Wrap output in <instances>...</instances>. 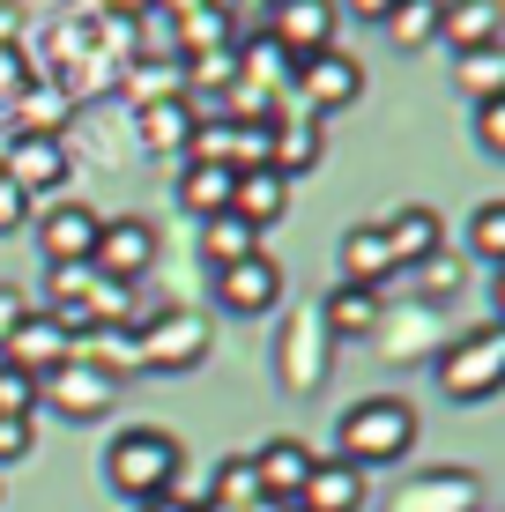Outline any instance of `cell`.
<instances>
[{"label":"cell","mask_w":505,"mask_h":512,"mask_svg":"<svg viewBox=\"0 0 505 512\" xmlns=\"http://www.w3.org/2000/svg\"><path fill=\"white\" fill-rule=\"evenodd\" d=\"M127 342H134V372H194V364H208V349H216V327L194 305L149 297V305H134Z\"/></svg>","instance_id":"cell-1"},{"label":"cell","mask_w":505,"mask_h":512,"mask_svg":"<svg viewBox=\"0 0 505 512\" xmlns=\"http://www.w3.org/2000/svg\"><path fill=\"white\" fill-rule=\"evenodd\" d=\"M179 475H186V446L171 431H156V423H134V431H119L112 446H104V483H112L127 505L171 498Z\"/></svg>","instance_id":"cell-2"},{"label":"cell","mask_w":505,"mask_h":512,"mask_svg":"<svg viewBox=\"0 0 505 512\" xmlns=\"http://www.w3.org/2000/svg\"><path fill=\"white\" fill-rule=\"evenodd\" d=\"M409 453H416V409L402 394H364L357 409H342L335 461H350V468H402Z\"/></svg>","instance_id":"cell-3"},{"label":"cell","mask_w":505,"mask_h":512,"mask_svg":"<svg viewBox=\"0 0 505 512\" xmlns=\"http://www.w3.org/2000/svg\"><path fill=\"white\" fill-rule=\"evenodd\" d=\"M431 379H439V394L454 401V409H476V401H491L505 386V327L483 320L454 334V342L439 349V364H431Z\"/></svg>","instance_id":"cell-4"},{"label":"cell","mask_w":505,"mask_h":512,"mask_svg":"<svg viewBox=\"0 0 505 512\" xmlns=\"http://www.w3.org/2000/svg\"><path fill=\"white\" fill-rule=\"evenodd\" d=\"M290 90H298V104L312 119L350 112V104L364 97V60H357V52H342V45H327V52H312V60H298Z\"/></svg>","instance_id":"cell-5"},{"label":"cell","mask_w":505,"mask_h":512,"mask_svg":"<svg viewBox=\"0 0 505 512\" xmlns=\"http://www.w3.org/2000/svg\"><path fill=\"white\" fill-rule=\"evenodd\" d=\"M38 409H60L67 423H104L119 409V379L82 364V357H67L52 379H38Z\"/></svg>","instance_id":"cell-6"},{"label":"cell","mask_w":505,"mask_h":512,"mask_svg":"<svg viewBox=\"0 0 505 512\" xmlns=\"http://www.w3.org/2000/svg\"><path fill=\"white\" fill-rule=\"evenodd\" d=\"M156 253H164V231H156L149 216H104L97 245H90V268L112 275V282H134V275L156 268Z\"/></svg>","instance_id":"cell-7"},{"label":"cell","mask_w":505,"mask_h":512,"mask_svg":"<svg viewBox=\"0 0 505 512\" xmlns=\"http://www.w3.org/2000/svg\"><path fill=\"white\" fill-rule=\"evenodd\" d=\"M335 334L320 327V305H305L298 320H290V334H283V349H275V379L290 386V394H320L327 386V372H335Z\"/></svg>","instance_id":"cell-8"},{"label":"cell","mask_w":505,"mask_h":512,"mask_svg":"<svg viewBox=\"0 0 505 512\" xmlns=\"http://www.w3.org/2000/svg\"><path fill=\"white\" fill-rule=\"evenodd\" d=\"M335 30H342V8H335V0H275L268 23H260V38L283 45L290 60H312V52L335 45Z\"/></svg>","instance_id":"cell-9"},{"label":"cell","mask_w":505,"mask_h":512,"mask_svg":"<svg viewBox=\"0 0 505 512\" xmlns=\"http://www.w3.org/2000/svg\"><path fill=\"white\" fill-rule=\"evenodd\" d=\"M327 156V119H312L305 104H275L268 119V171L275 179H305V171H320Z\"/></svg>","instance_id":"cell-10"},{"label":"cell","mask_w":505,"mask_h":512,"mask_svg":"<svg viewBox=\"0 0 505 512\" xmlns=\"http://www.w3.org/2000/svg\"><path fill=\"white\" fill-rule=\"evenodd\" d=\"M387 512H483V483L476 468H416L402 490L387 498Z\"/></svg>","instance_id":"cell-11"},{"label":"cell","mask_w":505,"mask_h":512,"mask_svg":"<svg viewBox=\"0 0 505 512\" xmlns=\"http://www.w3.org/2000/svg\"><path fill=\"white\" fill-rule=\"evenodd\" d=\"M216 305L231 312V320H268V312L283 305V268L268 260V245H260L253 260H238V268L216 275Z\"/></svg>","instance_id":"cell-12"},{"label":"cell","mask_w":505,"mask_h":512,"mask_svg":"<svg viewBox=\"0 0 505 512\" xmlns=\"http://www.w3.org/2000/svg\"><path fill=\"white\" fill-rule=\"evenodd\" d=\"M97 208L90 201H52L38 223H30V238H38V253H45V268H75V260H90V245H97Z\"/></svg>","instance_id":"cell-13"},{"label":"cell","mask_w":505,"mask_h":512,"mask_svg":"<svg viewBox=\"0 0 505 512\" xmlns=\"http://www.w3.org/2000/svg\"><path fill=\"white\" fill-rule=\"evenodd\" d=\"M67 357H75V334L52 320V312H30V320L8 334V349H0V364H15L23 379H52Z\"/></svg>","instance_id":"cell-14"},{"label":"cell","mask_w":505,"mask_h":512,"mask_svg":"<svg viewBox=\"0 0 505 512\" xmlns=\"http://www.w3.org/2000/svg\"><path fill=\"white\" fill-rule=\"evenodd\" d=\"M0 171H8L15 186L38 201V193H60L67 186V141H38V134H8V156H0Z\"/></svg>","instance_id":"cell-15"},{"label":"cell","mask_w":505,"mask_h":512,"mask_svg":"<svg viewBox=\"0 0 505 512\" xmlns=\"http://www.w3.org/2000/svg\"><path fill=\"white\" fill-rule=\"evenodd\" d=\"M379 238H387V253H394V268H424L431 253H446V223L431 216L424 201H409V208H394L387 223H379Z\"/></svg>","instance_id":"cell-16"},{"label":"cell","mask_w":505,"mask_h":512,"mask_svg":"<svg viewBox=\"0 0 505 512\" xmlns=\"http://www.w3.org/2000/svg\"><path fill=\"white\" fill-rule=\"evenodd\" d=\"M320 327L335 342H357V334H379L387 327V290H364V282H335L320 297Z\"/></svg>","instance_id":"cell-17"},{"label":"cell","mask_w":505,"mask_h":512,"mask_svg":"<svg viewBox=\"0 0 505 512\" xmlns=\"http://www.w3.org/2000/svg\"><path fill=\"white\" fill-rule=\"evenodd\" d=\"M290 505H298V512H364V468H350V461H312Z\"/></svg>","instance_id":"cell-18"},{"label":"cell","mask_w":505,"mask_h":512,"mask_svg":"<svg viewBox=\"0 0 505 512\" xmlns=\"http://www.w3.org/2000/svg\"><path fill=\"white\" fill-rule=\"evenodd\" d=\"M439 45L446 52L505 45V8H498V0H446V8H439Z\"/></svg>","instance_id":"cell-19"},{"label":"cell","mask_w":505,"mask_h":512,"mask_svg":"<svg viewBox=\"0 0 505 512\" xmlns=\"http://www.w3.org/2000/svg\"><path fill=\"white\" fill-rule=\"evenodd\" d=\"M335 260H342V282H364V290H387L394 275V253H387V238H379V223H350L335 245Z\"/></svg>","instance_id":"cell-20"},{"label":"cell","mask_w":505,"mask_h":512,"mask_svg":"<svg viewBox=\"0 0 505 512\" xmlns=\"http://www.w3.org/2000/svg\"><path fill=\"white\" fill-rule=\"evenodd\" d=\"M253 461V483H260V498H298V483H305V468L320 461V453L305 446V438H268L260 453H246Z\"/></svg>","instance_id":"cell-21"},{"label":"cell","mask_w":505,"mask_h":512,"mask_svg":"<svg viewBox=\"0 0 505 512\" xmlns=\"http://www.w3.org/2000/svg\"><path fill=\"white\" fill-rule=\"evenodd\" d=\"M290 75H298V60H290L283 45H268L260 30H253V38H238V90H253V97L275 104L290 90Z\"/></svg>","instance_id":"cell-22"},{"label":"cell","mask_w":505,"mask_h":512,"mask_svg":"<svg viewBox=\"0 0 505 512\" xmlns=\"http://www.w3.org/2000/svg\"><path fill=\"white\" fill-rule=\"evenodd\" d=\"M231 216L246 223V231H275V223L290 216V179H275V171H238Z\"/></svg>","instance_id":"cell-23"},{"label":"cell","mask_w":505,"mask_h":512,"mask_svg":"<svg viewBox=\"0 0 505 512\" xmlns=\"http://www.w3.org/2000/svg\"><path fill=\"white\" fill-rule=\"evenodd\" d=\"M119 90H127L134 112H142V104H171V97H186V67L179 60H149V52H127Z\"/></svg>","instance_id":"cell-24"},{"label":"cell","mask_w":505,"mask_h":512,"mask_svg":"<svg viewBox=\"0 0 505 512\" xmlns=\"http://www.w3.org/2000/svg\"><path fill=\"white\" fill-rule=\"evenodd\" d=\"M134 141H142L149 156H186V141H194V112H186V97L142 104V112H134Z\"/></svg>","instance_id":"cell-25"},{"label":"cell","mask_w":505,"mask_h":512,"mask_svg":"<svg viewBox=\"0 0 505 512\" xmlns=\"http://www.w3.org/2000/svg\"><path fill=\"white\" fill-rule=\"evenodd\" d=\"M231 193H238V171H223V164H186V171H179V208H186L194 223L231 216Z\"/></svg>","instance_id":"cell-26"},{"label":"cell","mask_w":505,"mask_h":512,"mask_svg":"<svg viewBox=\"0 0 505 512\" xmlns=\"http://www.w3.org/2000/svg\"><path fill=\"white\" fill-rule=\"evenodd\" d=\"M75 119V104L60 97V82H30L23 97H15V119L8 134H38V141H60V127Z\"/></svg>","instance_id":"cell-27"},{"label":"cell","mask_w":505,"mask_h":512,"mask_svg":"<svg viewBox=\"0 0 505 512\" xmlns=\"http://www.w3.org/2000/svg\"><path fill=\"white\" fill-rule=\"evenodd\" d=\"M179 23V60H194V52H231L238 30H231V0H201L194 15H171Z\"/></svg>","instance_id":"cell-28"},{"label":"cell","mask_w":505,"mask_h":512,"mask_svg":"<svg viewBox=\"0 0 505 512\" xmlns=\"http://www.w3.org/2000/svg\"><path fill=\"white\" fill-rule=\"evenodd\" d=\"M253 253H260V231H246L238 216H208L201 223V268L208 275L238 268V260H253Z\"/></svg>","instance_id":"cell-29"},{"label":"cell","mask_w":505,"mask_h":512,"mask_svg":"<svg viewBox=\"0 0 505 512\" xmlns=\"http://www.w3.org/2000/svg\"><path fill=\"white\" fill-rule=\"evenodd\" d=\"M439 8H446V0H394L379 30H387L402 52H424V45H439Z\"/></svg>","instance_id":"cell-30"},{"label":"cell","mask_w":505,"mask_h":512,"mask_svg":"<svg viewBox=\"0 0 505 512\" xmlns=\"http://www.w3.org/2000/svg\"><path fill=\"white\" fill-rule=\"evenodd\" d=\"M454 82L468 90V104H483V97H505V45L454 52Z\"/></svg>","instance_id":"cell-31"},{"label":"cell","mask_w":505,"mask_h":512,"mask_svg":"<svg viewBox=\"0 0 505 512\" xmlns=\"http://www.w3.org/2000/svg\"><path fill=\"white\" fill-rule=\"evenodd\" d=\"M253 498H260V483H253V461H246V453L216 461V475H208V505H231V512H246Z\"/></svg>","instance_id":"cell-32"},{"label":"cell","mask_w":505,"mask_h":512,"mask_svg":"<svg viewBox=\"0 0 505 512\" xmlns=\"http://www.w3.org/2000/svg\"><path fill=\"white\" fill-rule=\"evenodd\" d=\"M468 253H476L483 268L505 260V201H483L476 216H468Z\"/></svg>","instance_id":"cell-33"},{"label":"cell","mask_w":505,"mask_h":512,"mask_svg":"<svg viewBox=\"0 0 505 512\" xmlns=\"http://www.w3.org/2000/svg\"><path fill=\"white\" fill-rule=\"evenodd\" d=\"M38 453V416H0V468Z\"/></svg>","instance_id":"cell-34"},{"label":"cell","mask_w":505,"mask_h":512,"mask_svg":"<svg viewBox=\"0 0 505 512\" xmlns=\"http://www.w3.org/2000/svg\"><path fill=\"white\" fill-rule=\"evenodd\" d=\"M0 416H38V379H23L15 364H0Z\"/></svg>","instance_id":"cell-35"},{"label":"cell","mask_w":505,"mask_h":512,"mask_svg":"<svg viewBox=\"0 0 505 512\" xmlns=\"http://www.w3.org/2000/svg\"><path fill=\"white\" fill-rule=\"evenodd\" d=\"M90 260H75V268H45V290H52V312H67V305H75V297L82 290H90Z\"/></svg>","instance_id":"cell-36"},{"label":"cell","mask_w":505,"mask_h":512,"mask_svg":"<svg viewBox=\"0 0 505 512\" xmlns=\"http://www.w3.org/2000/svg\"><path fill=\"white\" fill-rule=\"evenodd\" d=\"M30 90V45H0V104Z\"/></svg>","instance_id":"cell-37"},{"label":"cell","mask_w":505,"mask_h":512,"mask_svg":"<svg viewBox=\"0 0 505 512\" xmlns=\"http://www.w3.org/2000/svg\"><path fill=\"white\" fill-rule=\"evenodd\" d=\"M476 141H483V156H505V97L476 104Z\"/></svg>","instance_id":"cell-38"},{"label":"cell","mask_w":505,"mask_h":512,"mask_svg":"<svg viewBox=\"0 0 505 512\" xmlns=\"http://www.w3.org/2000/svg\"><path fill=\"white\" fill-rule=\"evenodd\" d=\"M409 275H416V282H424V290H431V297H454V290H461V260H446V253H431V260H424V268H409Z\"/></svg>","instance_id":"cell-39"},{"label":"cell","mask_w":505,"mask_h":512,"mask_svg":"<svg viewBox=\"0 0 505 512\" xmlns=\"http://www.w3.org/2000/svg\"><path fill=\"white\" fill-rule=\"evenodd\" d=\"M8 231H30V193L0 171V238H8Z\"/></svg>","instance_id":"cell-40"},{"label":"cell","mask_w":505,"mask_h":512,"mask_svg":"<svg viewBox=\"0 0 505 512\" xmlns=\"http://www.w3.org/2000/svg\"><path fill=\"white\" fill-rule=\"evenodd\" d=\"M30 320V297L15 290V282H0V349H8V334Z\"/></svg>","instance_id":"cell-41"},{"label":"cell","mask_w":505,"mask_h":512,"mask_svg":"<svg viewBox=\"0 0 505 512\" xmlns=\"http://www.w3.org/2000/svg\"><path fill=\"white\" fill-rule=\"evenodd\" d=\"M149 8H156V0H90V23L104 15V23H127V30H134V23H142Z\"/></svg>","instance_id":"cell-42"},{"label":"cell","mask_w":505,"mask_h":512,"mask_svg":"<svg viewBox=\"0 0 505 512\" xmlns=\"http://www.w3.org/2000/svg\"><path fill=\"white\" fill-rule=\"evenodd\" d=\"M335 8H342V15H357V23H372V30H379V23H387V8H394V0H335Z\"/></svg>","instance_id":"cell-43"},{"label":"cell","mask_w":505,"mask_h":512,"mask_svg":"<svg viewBox=\"0 0 505 512\" xmlns=\"http://www.w3.org/2000/svg\"><path fill=\"white\" fill-rule=\"evenodd\" d=\"M0 45H23V0H0Z\"/></svg>","instance_id":"cell-44"},{"label":"cell","mask_w":505,"mask_h":512,"mask_svg":"<svg viewBox=\"0 0 505 512\" xmlns=\"http://www.w3.org/2000/svg\"><path fill=\"white\" fill-rule=\"evenodd\" d=\"M134 512H194V498H179V490H171V498H149V505H134Z\"/></svg>","instance_id":"cell-45"},{"label":"cell","mask_w":505,"mask_h":512,"mask_svg":"<svg viewBox=\"0 0 505 512\" xmlns=\"http://www.w3.org/2000/svg\"><path fill=\"white\" fill-rule=\"evenodd\" d=\"M246 512H298V505H290V498H253Z\"/></svg>","instance_id":"cell-46"},{"label":"cell","mask_w":505,"mask_h":512,"mask_svg":"<svg viewBox=\"0 0 505 512\" xmlns=\"http://www.w3.org/2000/svg\"><path fill=\"white\" fill-rule=\"evenodd\" d=\"M231 8H260V15H268V8H275V0H231Z\"/></svg>","instance_id":"cell-47"},{"label":"cell","mask_w":505,"mask_h":512,"mask_svg":"<svg viewBox=\"0 0 505 512\" xmlns=\"http://www.w3.org/2000/svg\"><path fill=\"white\" fill-rule=\"evenodd\" d=\"M194 512H231V505H208V498H194Z\"/></svg>","instance_id":"cell-48"},{"label":"cell","mask_w":505,"mask_h":512,"mask_svg":"<svg viewBox=\"0 0 505 512\" xmlns=\"http://www.w3.org/2000/svg\"><path fill=\"white\" fill-rule=\"evenodd\" d=\"M0 156H8V127H0Z\"/></svg>","instance_id":"cell-49"}]
</instances>
